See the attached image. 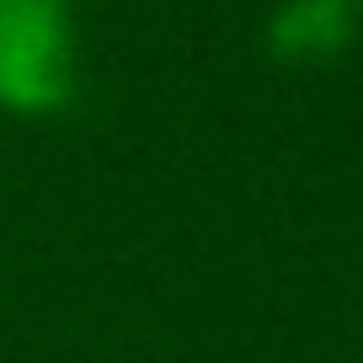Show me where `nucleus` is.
I'll list each match as a JSON object with an SVG mask.
<instances>
[{
  "mask_svg": "<svg viewBox=\"0 0 363 363\" xmlns=\"http://www.w3.org/2000/svg\"><path fill=\"white\" fill-rule=\"evenodd\" d=\"M75 0H0V107L59 113L75 91Z\"/></svg>",
  "mask_w": 363,
  "mask_h": 363,
  "instance_id": "nucleus-1",
  "label": "nucleus"
},
{
  "mask_svg": "<svg viewBox=\"0 0 363 363\" xmlns=\"http://www.w3.org/2000/svg\"><path fill=\"white\" fill-rule=\"evenodd\" d=\"M358 33V0H278L267 16V54L278 65L337 59Z\"/></svg>",
  "mask_w": 363,
  "mask_h": 363,
  "instance_id": "nucleus-2",
  "label": "nucleus"
},
{
  "mask_svg": "<svg viewBox=\"0 0 363 363\" xmlns=\"http://www.w3.org/2000/svg\"><path fill=\"white\" fill-rule=\"evenodd\" d=\"M358 16H363V0H358Z\"/></svg>",
  "mask_w": 363,
  "mask_h": 363,
  "instance_id": "nucleus-3",
  "label": "nucleus"
}]
</instances>
